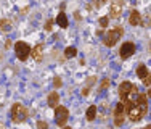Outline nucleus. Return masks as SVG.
Wrapping results in <instances>:
<instances>
[{
    "instance_id": "15",
    "label": "nucleus",
    "mask_w": 151,
    "mask_h": 129,
    "mask_svg": "<svg viewBox=\"0 0 151 129\" xmlns=\"http://www.w3.org/2000/svg\"><path fill=\"white\" fill-rule=\"evenodd\" d=\"M95 82H96V78H95V76L88 78V79H87V84H85V87L82 89V95H88V89H90V86H93Z\"/></svg>"
},
{
    "instance_id": "16",
    "label": "nucleus",
    "mask_w": 151,
    "mask_h": 129,
    "mask_svg": "<svg viewBox=\"0 0 151 129\" xmlns=\"http://www.w3.org/2000/svg\"><path fill=\"white\" fill-rule=\"evenodd\" d=\"M76 53H77L76 47H68L66 50H64V57H66V58H74Z\"/></svg>"
},
{
    "instance_id": "24",
    "label": "nucleus",
    "mask_w": 151,
    "mask_h": 129,
    "mask_svg": "<svg viewBox=\"0 0 151 129\" xmlns=\"http://www.w3.org/2000/svg\"><path fill=\"white\" fill-rule=\"evenodd\" d=\"M0 129H6V128H5V124H0Z\"/></svg>"
},
{
    "instance_id": "18",
    "label": "nucleus",
    "mask_w": 151,
    "mask_h": 129,
    "mask_svg": "<svg viewBox=\"0 0 151 129\" xmlns=\"http://www.w3.org/2000/svg\"><path fill=\"white\" fill-rule=\"evenodd\" d=\"M53 23H56V21H53V20H48V21L45 23V29H47V31H52V29H53V28H52V26H53Z\"/></svg>"
},
{
    "instance_id": "11",
    "label": "nucleus",
    "mask_w": 151,
    "mask_h": 129,
    "mask_svg": "<svg viewBox=\"0 0 151 129\" xmlns=\"http://www.w3.org/2000/svg\"><path fill=\"white\" fill-rule=\"evenodd\" d=\"M56 24H58L60 28H64V29H66L68 24H69V21H68V18H66V15H64L63 12H61L60 15L56 16Z\"/></svg>"
},
{
    "instance_id": "9",
    "label": "nucleus",
    "mask_w": 151,
    "mask_h": 129,
    "mask_svg": "<svg viewBox=\"0 0 151 129\" xmlns=\"http://www.w3.org/2000/svg\"><path fill=\"white\" fill-rule=\"evenodd\" d=\"M129 23L132 24V26H138V24H142V16H140V13L134 10V12L130 13V16H129Z\"/></svg>"
},
{
    "instance_id": "1",
    "label": "nucleus",
    "mask_w": 151,
    "mask_h": 129,
    "mask_svg": "<svg viewBox=\"0 0 151 129\" xmlns=\"http://www.w3.org/2000/svg\"><path fill=\"white\" fill-rule=\"evenodd\" d=\"M125 107V113L130 118L132 121H140L143 116L146 115V110H148V102H146V95L140 94L137 97L135 102L130 103H124Z\"/></svg>"
},
{
    "instance_id": "21",
    "label": "nucleus",
    "mask_w": 151,
    "mask_h": 129,
    "mask_svg": "<svg viewBox=\"0 0 151 129\" xmlns=\"http://www.w3.org/2000/svg\"><path fill=\"white\" fill-rule=\"evenodd\" d=\"M100 26L101 28H106L108 26V18L105 16V18H100Z\"/></svg>"
},
{
    "instance_id": "17",
    "label": "nucleus",
    "mask_w": 151,
    "mask_h": 129,
    "mask_svg": "<svg viewBox=\"0 0 151 129\" xmlns=\"http://www.w3.org/2000/svg\"><path fill=\"white\" fill-rule=\"evenodd\" d=\"M124 123V115H119V116H114V124L116 126H121Z\"/></svg>"
},
{
    "instance_id": "26",
    "label": "nucleus",
    "mask_w": 151,
    "mask_h": 129,
    "mask_svg": "<svg viewBox=\"0 0 151 129\" xmlns=\"http://www.w3.org/2000/svg\"><path fill=\"white\" fill-rule=\"evenodd\" d=\"M145 129H151V124H150V126H146V128H145Z\"/></svg>"
},
{
    "instance_id": "23",
    "label": "nucleus",
    "mask_w": 151,
    "mask_h": 129,
    "mask_svg": "<svg viewBox=\"0 0 151 129\" xmlns=\"http://www.w3.org/2000/svg\"><path fill=\"white\" fill-rule=\"evenodd\" d=\"M143 82H145V84H146V86H151V74H150V76H148V78H146V79H145V81H143Z\"/></svg>"
},
{
    "instance_id": "25",
    "label": "nucleus",
    "mask_w": 151,
    "mask_h": 129,
    "mask_svg": "<svg viewBox=\"0 0 151 129\" xmlns=\"http://www.w3.org/2000/svg\"><path fill=\"white\" fill-rule=\"evenodd\" d=\"M148 97H151V89H150V91H148Z\"/></svg>"
},
{
    "instance_id": "5",
    "label": "nucleus",
    "mask_w": 151,
    "mask_h": 129,
    "mask_svg": "<svg viewBox=\"0 0 151 129\" xmlns=\"http://www.w3.org/2000/svg\"><path fill=\"white\" fill-rule=\"evenodd\" d=\"M55 118H56V124H58L60 128H64L68 118H69V110H68L66 107H58V108L55 110Z\"/></svg>"
},
{
    "instance_id": "19",
    "label": "nucleus",
    "mask_w": 151,
    "mask_h": 129,
    "mask_svg": "<svg viewBox=\"0 0 151 129\" xmlns=\"http://www.w3.org/2000/svg\"><path fill=\"white\" fill-rule=\"evenodd\" d=\"M109 87V79H105L101 82V86H100V91H105V89Z\"/></svg>"
},
{
    "instance_id": "12",
    "label": "nucleus",
    "mask_w": 151,
    "mask_h": 129,
    "mask_svg": "<svg viewBox=\"0 0 151 129\" xmlns=\"http://www.w3.org/2000/svg\"><path fill=\"white\" fill-rule=\"evenodd\" d=\"M42 52H44V45L37 44L34 49H32V57H34V58L39 62V60H42Z\"/></svg>"
},
{
    "instance_id": "4",
    "label": "nucleus",
    "mask_w": 151,
    "mask_h": 129,
    "mask_svg": "<svg viewBox=\"0 0 151 129\" xmlns=\"http://www.w3.org/2000/svg\"><path fill=\"white\" fill-rule=\"evenodd\" d=\"M15 53H16V57L21 60V62H26L27 57L32 53V50H31V47L26 44V42L19 41V42H16V44H15Z\"/></svg>"
},
{
    "instance_id": "6",
    "label": "nucleus",
    "mask_w": 151,
    "mask_h": 129,
    "mask_svg": "<svg viewBox=\"0 0 151 129\" xmlns=\"http://www.w3.org/2000/svg\"><path fill=\"white\" fill-rule=\"evenodd\" d=\"M119 53H121V58H129V57H132L135 53V44L134 42H124V44L121 45V50H119Z\"/></svg>"
},
{
    "instance_id": "2",
    "label": "nucleus",
    "mask_w": 151,
    "mask_h": 129,
    "mask_svg": "<svg viewBox=\"0 0 151 129\" xmlns=\"http://www.w3.org/2000/svg\"><path fill=\"white\" fill-rule=\"evenodd\" d=\"M27 108L21 103H15L12 107V121L13 123H23L27 120Z\"/></svg>"
},
{
    "instance_id": "8",
    "label": "nucleus",
    "mask_w": 151,
    "mask_h": 129,
    "mask_svg": "<svg viewBox=\"0 0 151 129\" xmlns=\"http://www.w3.org/2000/svg\"><path fill=\"white\" fill-rule=\"evenodd\" d=\"M48 107L50 108H58V103H60V95L56 94V92H50V95H48Z\"/></svg>"
},
{
    "instance_id": "10",
    "label": "nucleus",
    "mask_w": 151,
    "mask_h": 129,
    "mask_svg": "<svg viewBox=\"0 0 151 129\" xmlns=\"http://www.w3.org/2000/svg\"><path fill=\"white\" fill-rule=\"evenodd\" d=\"M137 76H138L140 79H143V81H145L146 78L150 76V73H148V68H146L145 64H138V68H137Z\"/></svg>"
},
{
    "instance_id": "7",
    "label": "nucleus",
    "mask_w": 151,
    "mask_h": 129,
    "mask_svg": "<svg viewBox=\"0 0 151 129\" xmlns=\"http://www.w3.org/2000/svg\"><path fill=\"white\" fill-rule=\"evenodd\" d=\"M122 7H124L122 2H114L109 8V16L111 18H119L121 13H122Z\"/></svg>"
},
{
    "instance_id": "3",
    "label": "nucleus",
    "mask_w": 151,
    "mask_h": 129,
    "mask_svg": "<svg viewBox=\"0 0 151 129\" xmlns=\"http://www.w3.org/2000/svg\"><path fill=\"white\" fill-rule=\"evenodd\" d=\"M122 34H124V29H122L121 26H116L114 29H111L105 37H103V44H105L106 47H113V45H116V42L122 37Z\"/></svg>"
},
{
    "instance_id": "28",
    "label": "nucleus",
    "mask_w": 151,
    "mask_h": 129,
    "mask_svg": "<svg viewBox=\"0 0 151 129\" xmlns=\"http://www.w3.org/2000/svg\"><path fill=\"white\" fill-rule=\"evenodd\" d=\"M150 50H151V42H150Z\"/></svg>"
},
{
    "instance_id": "13",
    "label": "nucleus",
    "mask_w": 151,
    "mask_h": 129,
    "mask_svg": "<svg viewBox=\"0 0 151 129\" xmlns=\"http://www.w3.org/2000/svg\"><path fill=\"white\" fill-rule=\"evenodd\" d=\"M12 31V21L10 20H0V32Z\"/></svg>"
},
{
    "instance_id": "22",
    "label": "nucleus",
    "mask_w": 151,
    "mask_h": 129,
    "mask_svg": "<svg viewBox=\"0 0 151 129\" xmlns=\"http://www.w3.org/2000/svg\"><path fill=\"white\" fill-rule=\"evenodd\" d=\"M55 87H61V79L60 78H55Z\"/></svg>"
},
{
    "instance_id": "27",
    "label": "nucleus",
    "mask_w": 151,
    "mask_h": 129,
    "mask_svg": "<svg viewBox=\"0 0 151 129\" xmlns=\"http://www.w3.org/2000/svg\"><path fill=\"white\" fill-rule=\"evenodd\" d=\"M63 129H71V128H68V126H66V128H63Z\"/></svg>"
},
{
    "instance_id": "20",
    "label": "nucleus",
    "mask_w": 151,
    "mask_h": 129,
    "mask_svg": "<svg viewBox=\"0 0 151 129\" xmlns=\"http://www.w3.org/2000/svg\"><path fill=\"white\" fill-rule=\"evenodd\" d=\"M37 129H48V124L45 121H39L37 123Z\"/></svg>"
},
{
    "instance_id": "14",
    "label": "nucleus",
    "mask_w": 151,
    "mask_h": 129,
    "mask_svg": "<svg viewBox=\"0 0 151 129\" xmlns=\"http://www.w3.org/2000/svg\"><path fill=\"white\" fill-rule=\"evenodd\" d=\"M85 116H87L88 121H93V120H95V116H96V107H95V105H90V107H88Z\"/></svg>"
}]
</instances>
